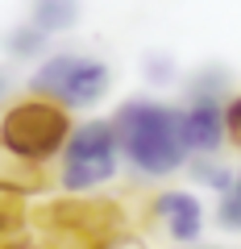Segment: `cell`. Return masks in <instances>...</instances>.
Here are the masks:
<instances>
[{"label": "cell", "mask_w": 241, "mask_h": 249, "mask_svg": "<svg viewBox=\"0 0 241 249\" xmlns=\"http://www.w3.org/2000/svg\"><path fill=\"white\" fill-rule=\"evenodd\" d=\"M46 37L50 34H42V29L29 21V25H21V29H13L9 37H4V46H9V54H17V58H25V54H37L46 46Z\"/></svg>", "instance_id": "30bf717a"}, {"label": "cell", "mask_w": 241, "mask_h": 249, "mask_svg": "<svg viewBox=\"0 0 241 249\" xmlns=\"http://www.w3.org/2000/svg\"><path fill=\"white\" fill-rule=\"evenodd\" d=\"M29 21L42 34H63L79 21V0H34L29 4Z\"/></svg>", "instance_id": "ba28073f"}, {"label": "cell", "mask_w": 241, "mask_h": 249, "mask_svg": "<svg viewBox=\"0 0 241 249\" xmlns=\"http://www.w3.org/2000/svg\"><path fill=\"white\" fill-rule=\"evenodd\" d=\"M216 220H221L224 229L241 232V199H233V196H221V208H216Z\"/></svg>", "instance_id": "8fae6325"}, {"label": "cell", "mask_w": 241, "mask_h": 249, "mask_svg": "<svg viewBox=\"0 0 241 249\" xmlns=\"http://www.w3.org/2000/svg\"><path fill=\"white\" fill-rule=\"evenodd\" d=\"M116 129V145L133 162L137 175H175L187 158L183 150V133H179V112L167 104H154V100H125L112 116Z\"/></svg>", "instance_id": "6da1fadb"}, {"label": "cell", "mask_w": 241, "mask_h": 249, "mask_svg": "<svg viewBox=\"0 0 241 249\" xmlns=\"http://www.w3.org/2000/svg\"><path fill=\"white\" fill-rule=\"evenodd\" d=\"M42 187H46L42 162L21 158L17 150H9V145L0 142V191L17 199V196H34V191H42Z\"/></svg>", "instance_id": "52a82bcc"}, {"label": "cell", "mask_w": 241, "mask_h": 249, "mask_svg": "<svg viewBox=\"0 0 241 249\" xmlns=\"http://www.w3.org/2000/svg\"><path fill=\"white\" fill-rule=\"evenodd\" d=\"M71 133H75V124L67 116V108L54 104V100H42V96L13 104L4 112V121H0V142L29 162H46L54 154H63Z\"/></svg>", "instance_id": "7a4b0ae2"}, {"label": "cell", "mask_w": 241, "mask_h": 249, "mask_svg": "<svg viewBox=\"0 0 241 249\" xmlns=\"http://www.w3.org/2000/svg\"><path fill=\"white\" fill-rule=\"evenodd\" d=\"M29 91L63 108H92L108 91V67L88 54H54L37 67Z\"/></svg>", "instance_id": "277c9868"}, {"label": "cell", "mask_w": 241, "mask_h": 249, "mask_svg": "<svg viewBox=\"0 0 241 249\" xmlns=\"http://www.w3.org/2000/svg\"><path fill=\"white\" fill-rule=\"evenodd\" d=\"M146 75H150L154 83H167L170 75H175V67H170V58H146Z\"/></svg>", "instance_id": "7c38bea8"}, {"label": "cell", "mask_w": 241, "mask_h": 249, "mask_svg": "<svg viewBox=\"0 0 241 249\" xmlns=\"http://www.w3.org/2000/svg\"><path fill=\"white\" fill-rule=\"evenodd\" d=\"M191 175H196L204 187H216L221 196H229V191H233V183H237V175H233L229 166H221V162H208V158L191 162Z\"/></svg>", "instance_id": "9c48e42d"}, {"label": "cell", "mask_w": 241, "mask_h": 249, "mask_svg": "<svg viewBox=\"0 0 241 249\" xmlns=\"http://www.w3.org/2000/svg\"><path fill=\"white\" fill-rule=\"evenodd\" d=\"M4 91H9V75L0 71V100H4Z\"/></svg>", "instance_id": "2e32d148"}, {"label": "cell", "mask_w": 241, "mask_h": 249, "mask_svg": "<svg viewBox=\"0 0 241 249\" xmlns=\"http://www.w3.org/2000/svg\"><path fill=\"white\" fill-rule=\"evenodd\" d=\"M96 249H146L137 237H129V232H116V237H108V241H100Z\"/></svg>", "instance_id": "4fadbf2b"}, {"label": "cell", "mask_w": 241, "mask_h": 249, "mask_svg": "<svg viewBox=\"0 0 241 249\" xmlns=\"http://www.w3.org/2000/svg\"><path fill=\"white\" fill-rule=\"evenodd\" d=\"M154 216L162 220V229H167L170 241H200V232H204V208H200V199L191 196V191H162L158 199H154Z\"/></svg>", "instance_id": "8992f818"}, {"label": "cell", "mask_w": 241, "mask_h": 249, "mask_svg": "<svg viewBox=\"0 0 241 249\" xmlns=\"http://www.w3.org/2000/svg\"><path fill=\"white\" fill-rule=\"evenodd\" d=\"M179 133H183V150L187 154H216L224 133H229V108L191 104L187 112H179Z\"/></svg>", "instance_id": "5b68a950"}, {"label": "cell", "mask_w": 241, "mask_h": 249, "mask_svg": "<svg viewBox=\"0 0 241 249\" xmlns=\"http://www.w3.org/2000/svg\"><path fill=\"white\" fill-rule=\"evenodd\" d=\"M229 133H233V137L241 142V96H237V100L229 104Z\"/></svg>", "instance_id": "9a60e30c"}, {"label": "cell", "mask_w": 241, "mask_h": 249, "mask_svg": "<svg viewBox=\"0 0 241 249\" xmlns=\"http://www.w3.org/2000/svg\"><path fill=\"white\" fill-rule=\"evenodd\" d=\"M116 150L121 145H116L112 121H83L63 150V170H58L63 191L83 196V191L104 187L116 175Z\"/></svg>", "instance_id": "3957f363"}, {"label": "cell", "mask_w": 241, "mask_h": 249, "mask_svg": "<svg viewBox=\"0 0 241 249\" xmlns=\"http://www.w3.org/2000/svg\"><path fill=\"white\" fill-rule=\"evenodd\" d=\"M13 224H17V208H13V196H4V191H0V232L13 229Z\"/></svg>", "instance_id": "5bb4252c"}]
</instances>
